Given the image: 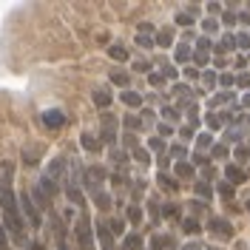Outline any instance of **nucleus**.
<instances>
[{"label":"nucleus","mask_w":250,"mask_h":250,"mask_svg":"<svg viewBox=\"0 0 250 250\" xmlns=\"http://www.w3.org/2000/svg\"><path fill=\"white\" fill-rule=\"evenodd\" d=\"M0 208H3V219H6V228L12 233L23 236V219H20V199L12 190V165H3L0 173Z\"/></svg>","instance_id":"1"},{"label":"nucleus","mask_w":250,"mask_h":250,"mask_svg":"<svg viewBox=\"0 0 250 250\" xmlns=\"http://www.w3.org/2000/svg\"><path fill=\"white\" fill-rule=\"evenodd\" d=\"M74 233H77V245H80V250H94L91 219H88V216H80V219H77V228H74Z\"/></svg>","instance_id":"2"},{"label":"nucleus","mask_w":250,"mask_h":250,"mask_svg":"<svg viewBox=\"0 0 250 250\" xmlns=\"http://www.w3.org/2000/svg\"><path fill=\"white\" fill-rule=\"evenodd\" d=\"M100 123H103V128H100V140L114 145V142H117V117H114V114H103Z\"/></svg>","instance_id":"3"},{"label":"nucleus","mask_w":250,"mask_h":250,"mask_svg":"<svg viewBox=\"0 0 250 250\" xmlns=\"http://www.w3.org/2000/svg\"><path fill=\"white\" fill-rule=\"evenodd\" d=\"M65 165H68V162H65V156H57V159H51V162H48V168H46V173H43V176H46V179H51V182L57 185L62 176H65Z\"/></svg>","instance_id":"4"},{"label":"nucleus","mask_w":250,"mask_h":250,"mask_svg":"<svg viewBox=\"0 0 250 250\" xmlns=\"http://www.w3.org/2000/svg\"><path fill=\"white\" fill-rule=\"evenodd\" d=\"M62 123H65V114H62L60 108H51L43 114V125L46 128H51V131H57V128H62Z\"/></svg>","instance_id":"5"},{"label":"nucleus","mask_w":250,"mask_h":250,"mask_svg":"<svg viewBox=\"0 0 250 250\" xmlns=\"http://www.w3.org/2000/svg\"><path fill=\"white\" fill-rule=\"evenodd\" d=\"M20 208H23V213L29 216L31 225H34V228H40V213H37V208L31 205V196H29V193H23V196H20Z\"/></svg>","instance_id":"6"},{"label":"nucleus","mask_w":250,"mask_h":250,"mask_svg":"<svg viewBox=\"0 0 250 250\" xmlns=\"http://www.w3.org/2000/svg\"><path fill=\"white\" fill-rule=\"evenodd\" d=\"M210 230H213L216 236H222V239H230V236H233V228H230V222H225V219H219V216L210 219Z\"/></svg>","instance_id":"7"},{"label":"nucleus","mask_w":250,"mask_h":250,"mask_svg":"<svg viewBox=\"0 0 250 250\" xmlns=\"http://www.w3.org/2000/svg\"><path fill=\"white\" fill-rule=\"evenodd\" d=\"M100 179H103V171H100V168H91V171L85 173V188L91 190L94 196L103 193V190H100Z\"/></svg>","instance_id":"8"},{"label":"nucleus","mask_w":250,"mask_h":250,"mask_svg":"<svg viewBox=\"0 0 250 250\" xmlns=\"http://www.w3.org/2000/svg\"><path fill=\"white\" fill-rule=\"evenodd\" d=\"M120 100H123L128 108H140V105H142V97L137 91H123V94H120Z\"/></svg>","instance_id":"9"},{"label":"nucleus","mask_w":250,"mask_h":250,"mask_svg":"<svg viewBox=\"0 0 250 250\" xmlns=\"http://www.w3.org/2000/svg\"><path fill=\"white\" fill-rule=\"evenodd\" d=\"M173 171H176V176H179V179H190V176H193V162H185V159H179Z\"/></svg>","instance_id":"10"},{"label":"nucleus","mask_w":250,"mask_h":250,"mask_svg":"<svg viewBox=\"0 0 250 250\" xmlns=\"http://www.w3.org/2000/svg\"><path fill=\"white\" fill-rule=\"evenodd\" d=\"M225 179L239 185V182H245V171H242V168H236V165H228V168H225Z\"/></svg>","instance_id":"11"},{"label":"nucleus","mask_w":250,"mask_h":250,"mask_svg":"<svg viewBox=\"0 0 250 250\" xmlns=\"http://www.w3.org/2000/svg\"><path fill=\"white\" fill-rule=\"evenodd\" d=\"M173 60H176V62H188V60H193V48L188 46V43L176 46V54H173Z\"/></svg>","instance_id":"12"},{"label":"nucleus","mask_w":250,"mask_h":250,"mask_svg":"<svg viewBox=\"0 0 250 250\" xmlns=\"http://www.w3.org/2000/svg\"><path fill=\"white\" fill-rule=\"evenodd\" d=\"M196 148H199V151H208V148L213 151V137H210L208 131H202V134H196Z\"/></svg>","instance_id":"13"},{"label":"nucleus","mask_w":250,"mask_h":250,"mask_svg":"<svg viewBox=\"0 0 250 250\" xmlns=\"http://www.w3.org/2000/svg\"><path fill=\"white\" fill-rule=\"evenodd\" d=\"M94 103H97L100 108H108L111 105V94L105 91V88H97V91H94Z\"/></svg>","instance_id":"14"},{"label":"nucleus","mask_w":250,"mask_h":250,"mask_svg":"<svg viewBox=\"0 0 250 250\" xmlns=\"http://www.w3.org/2000/svg\"><path fill=\"white\" fill-rule=\"evenodd\" d=\"M65 196H68L74 205H83V193H80L77 182H68V188H65Z\"/></svg>","instance_id":"15"},{"label":"nucleus","mask_w":250,"mask_h":250,"mask_svg":"<svg viewBox=\"0 0 250 250\" xmlns=\"http://www.w3.org/2000/svg\"><path fill=\"white\" fill-rule=\"evenodd\" d=\"M83 148H85V151H91V154H97V151H100V140H97V137H91V134H83Z\"/></svg>","instance_id":"16"},{"label":"nucleus","mask_w":250,"mask_h":250,"mask_svg":"<svg viewBox=\"0 0 250 250\" xmlns=\"http://www.w3.org/2000/svg\"><path fill=\"white\" fill-rule=\"evenodd\" d=\"M171 40H173V31L171 29H162L159 34H156V46H159V48H168V46H171Z\"/></svg>","instance_id":"17"},{"label":"nucleus","mask_w":250,"mask_h":250,"mask_svg":"<svg viewBox=\"0 0 250 250\" xmlns=\"http://www.w3.org/2000/svg\"><path fill=\"white\" fill-rule=\"evenodd\" d=\"M108 54H111L117 62H125V60H128V51H125V46H120V43H114V46L108 48Z\"/></svg>","instance_id":"18"},{"label":"nucleus","mask_w":250,"mask_h":250,"mask_svg":"<svg viewBox=\"0 0 250 250\" xmlns=\"http://www.w3.org/2000/svg\"><path fill=\"white\" fill-rule=\"evenodd\" d=\"M233 48H236V37H233V34H225V37H222V43L216 46V51L222 54V51H233Z\"/></svg>","instance_id":"19"},{"label":"nucleus","mask_w":250,"mask_h":250,"mask_svg":"<svg viewBox=\"0 0 250 250\" xmlns=\"http://www.w3.org/2000/svg\"><path fill=\"white\" fill-rule=\"evenodd\" d=\"M128 222H131L134 228H140V222H142V208L131 205V208H128Z\"/></svg>","instance_id":"20"},{"label":"nucleus","mask_w":250,"mask_h":250,"mask_svg":"<svg viewBox=\"0 0 250 250\" xmlns=\"http://www.w3.org/2000/svg\"><path fill=\"white\" fill-rule=\"evenodd\" d=\"M123 245H125V250H140V248H142V239H140L137 233H131V236H125Z\"/></svg>","instance_id":"21"},{"label":"nucleus","mask_w":250,"mask_h":250,"mask_svg":"<svg viewBox=\"0 0 250 250\" xmlns=\"http://www.w3.org/2000/svg\"><path fill=\"white\" fill-rule=\"evenodd\" d=\"M111 83L123 85L125 91H128V74H125V71H111Z\"/></svg>","instance_id":"22"},{"label":"nucleus","mask_w":250,"mask_h":250,"mask_svg":"<svg viewBox=\"0 0 250 250\" xmlns=\"http://www.w3.org/2000/svg\"><path fill=\"white\" fill-rule=\"evenodd\" d=\"M193 62H196V65H208V62H210V51H199V48H196V51H193Z\"/></svg>","instance_id":"23"},{"label":"nucleus","mask_w":250,"mask_h":250,"mask_svg":"<svg viewBox=\"0 0 250 250\" xmlns=\"http://www.w3.org/2000/svg\"><path fill=\"white\" fill-rule=\"evenodd\" d=\"M196 193H199V196H205V199H210V196H213V188L202 179V182H196Z\"/></svg>","instance_id":"24"},{"label":"nucleus","mask_w":250,"mask_h":250,"mask_svg":"<svg viewBox=\"0 0 250 250\" xmlns=\"http://www.w3.org/2000/svg\"><path fill=\"white\" fill-rule=\"evenodd\" d=\"M182 230H185V233H199V222H196V219H190V216H188L185 222H182Z\"/></svg>","instance_id":"25"},{"label":"nucleus","mask_w":250,"mask_h":250,"mask_svg":"<svg viewBox=\"0 0 250 250\" xmlns=\"http://www.w3.org/2000/svg\"><path fill=\"white\" fill-rule=\"evenodd\" d=\"M125 128L134 134V131H140V128H142V120H140V117H125Z\"/></svg>","instance_id":"26"},{"label":"nucleus","mask_w":250,"mask_h":250,"mask_svg":"<svg viewBox=\"0 0 250 250\" xmlns=\"http://www.w3.org/2000/svg\"><path fill=\"white\" fill-rule=\"evenodd\" d=\"M54 228H57V250H68V245H65V233H62V225L60 222H54Z\"/></svg>","instance_id":"27"},{"label":"nucleus","mask_w":250,"mask_h":250,"mask_svg":"<svg viewBox=\"0 0 250 250\" xmlns=\"http://www.w3.org/2000/svg\"><path fill=\"white\" fill-rule=\"evenodd\" d=\"M137 46H140V48H154L156 40H151L148 34H137Z\"/></svg>","instance_id":"28"},{"label":"nucleus","mask_w":250,"mask_h":250,"mask_svg":"<svg viewBox=\"0 0 250 250\" xmlns=\"http://www.w3.org/2000/svg\"><path fill=\"white\" fill-rule=\"evenodd\" d=\"M94 199H97V208H103V210H108V208H111V196H108V193H97Z\"/></svg>","instance_id":"29"},{"label":"nucleus","mask_w":250,"mask_h":250,"mask_svg":"<svg viewBox=\"0 0 250 250\" xmlns=\"http://www.w3.org/2000/svg\"><path fill=\"white\" fill-rule=\"evenodd\" d=\"M236 48L248 51V48H250V34H236Z\"/></svg>","instance_id":"30"},{"label":"nucleus","mask_w":250,"mask_h":250,"mask_svg":"<svg viewBox=\"0 0 250 250\" xmlns=\"http://www.w3.org/2000/svg\"><path fill=\"white\" fill-rule=\"evenodd\" d=\"M134 159H137L140 165H148V162H151V159H148V151H145V148H134Z\"/></svg>","instance_id":"31"},{"label":"nucleus","mask_w":250,"mask_h":250,"mask_svg":"<svg viewBox=\"0 0 250 250\" xmlns=\"http://www.w3.org/2000/svg\"><path fill=\"white\" fill-rule=\"evenodd\" d=\"M202 83H205V88H213L219 80H216V74H213V71H205V74H202Z\"/></svg>","instance_id":"32"},{"label":"nucleus","mask_w":250,"mask_h":250,"mask_svg":"<svg viewBox=\"0 0 250 250\" xmlns=\"http://www.w3.org/2000/svg\"><path fill=\"white\" fill-rule=\"evenodd\" d=\"M236 20H239V15H236V12H222V20H219V23H225V26H233Z\"/></svg>","instance_id":"33"},{"label":"nucleus","mask_w":250,"mask_h":250,"mask_svg":"<svg viewBox=\"0 0 250 250\" xmlns=\"http://www.w3.org/2000/svg\"><path fill=\"white\" fill-rule=\"evenodd\" d=\"M225 140H230V142H239V140H242V131H239V128H228V134H225Z\"/></svg>","instance_id":"34"},{"label":"nucleus","mask_w":250,"mask_h":250,"mask_svg":"<svg viewBox=\"0 0 250 250\" xmlns=\"http://www.w3.org/2000/svg\"><path fill=\"white\" fill-rule=\"evenodd\" d=\"M202 26H205V31H208V34H213V31L219 29V20H213V17H208V20H205Z\"/></svg>","instance_id":"35"},{"label":"nucleus","mask_w":250,"mask_h":250,"mask_svg":"<svg viewBox=\"0 0 250 250\" xmlns=\"http://www.w3.org/2000/svg\"><path fill=\"white\" fill-rule=\"evenodd\" d=\"M148 148H151V151H159V154H162V151H165V142H162V140H156V137H154V140H148Z\"/></svg>","instance_id":"36"},{"label":"nucleus","mask_w":250,"mask_h":250,"mask_svg":"<svg viewBox=\"0 0 250 250\" xmlns=\"http://www.w3.org/2000/svg\"><path fill=\"white\" fill-rule=\"evenodd\" d=\"M159 182H162V188H168V190H176V188H179V185H176V182L171 179V176H165V173L159 176Z\"/></svg>","instance_id":"37"},{"label":"nucleus","mask_w":250,"mask_h":250,"mask_svg":"<svg viewBox=\"0 0 250 250\" xmlns=\"http://www.w3.org/2000/svg\"><path fill=\"white\" fill-rule=\"evenodd\" d=\"M148 83H151L154 88H162V83H165V77H162V74H148Z\"/></svg>","instance_id":"38"},{"label":"nucleus","mask_w":250,"mask_h":250,"mask_svg":"<svg viewBox=\"0 0 250 250\" xmlns=\"http://www.w3.org/2000/svg\"><path fill=\"white\" fill-rule=\"evenodd\" d=\"M171 156H182V159H185L188 148H185V145H171Z\"/></svg>","instance_id":"39"},{"label":"nucleus","mask_w":250,"mask_h":250,"mask_svg":"<svg viewBox=\"0 0 250 250\" xmlns=\"http://www.w3.org/2000/svg\"><path fill=\"white\" fill-rule=\"evenodd\" d=\"M111 162H117V165H125V154H123V151H114V148H111Z\"/></svg>","instance_id":"40"},{"label":"nucleus","mask_w":250,"mask_h":250,"mask_svg":"<svg viewBox=\"0 0 250 250\" xmlns=\"http://www.w3.org/2000/svg\"><path fill=\"white\" fill-rule=\"evenodd\" d=\"M176 23H179V26H190L193 20H190V15H188V12H179V15H176Z\"/></svg>","instance_id":"41"},{"label":"nucleus","mask_w":250,"mask_h":250,"mask_svg":"<svg viewBox=\"0 0 250 250\" xmlns=\"http://www.w3.org/2000/svg\"><path fill=\"white\" fill-rule=\"evenodd\" d=\"M210 154L216 156V159H222V156H228V145H213V151Z\"/></svg>","instance_id":"42"},{"label":"nucleus","mask_w":250,"mask_h":250,"mask_svg":"<svg viewBox=\"0 0 250 250\" xmlns=\"http://www.w3.org/2000/svg\"><path fill=\"white\" fill-rule=\"evenodd\" d=\"M219 193H222L225 199H230V196H233V188L228 185V182H222V185H219Z\"/></svg>","instance_id":"43"},{"label":"nucleus","mask_w":250,"mask_h":250,"mask_svg":"<svg viewBox=\"0 0 250 250\" xmlns=\"http://www.w3.org/2000/svg\"><path fill=\"white\" fill-rule=\"evenodd\" d=\"M233 83H236L233 74H222V77H219V85H225V88H228V85H233Z\"/></svg>","instance_id":"44"},{"label":"nucleus","mask_w":250,"mask_h":250,"mask_svg":"<svg viewBox=\"0 0 250 250\" xmlns=\"http://www.w3.org/2000/svg\"><path fill=\"white\" fill-rule=\"evenodd\" d=\"M208 125H210V128H219V125H222V117H219V114H208Z\"/></svg>","instance_id":"45"},{"label":"nucleus","mask_w":250,"mask_h":250,"mask_svg":"<svg viewBox=\"0 0 250 250\" xmlns=\"http://www.w3.org/2000/svg\"><path fill=\"white\" fill-rule=\"evenodd\" d=\"M162 77L173 80V77H176V68H173V65H162Z\"/></svg>","instance_id":"46"},{"label":"nucleus","mask_w":250,"mask_h":250,"mask_svg":"<svg viewBox=\"0 0 250 250\" xmlns=\"http://www.w3.org/2000/svg\"><path fill=\"white\" fill-rule=\"evenodd\" d=\"M236 83H239L242 88H250V74H239V77H236Z\"/></svg>","instance_id":"47"},{"label":"nucleus","mask_w":250,"mask_h":250,"mask_svg":"<svg viewBox=\"0 0 250 250\" xmlns=\"http://www.w3.org/2000/svg\"><path fill=\"white\" fill-rule=\"evenodd\" d=\"M162 114H165V120H179V111L176 108H165Z\"/></svg>","instance_id":"48"},{"label":"nucleus","mask_w":250,"mask_h":250,"mask_svg":"<svg viewBox=\"0 0 250 250\" xmlns=\"http://www.w3.org/2000/svg\"><path fill=\"white\" fill-rule=\"evenodd\" d=\"M108 230H111V233H123V222H120V219H117V222H111Z\"/></svg>","instance_id":"49"},{"label":"nucleus","mask_w":250,"mask_h":250,"mask_svg":"<svg viewBox=\"0 0 250 250\" xmlns=\"http://www.w3.org/2000/svg\"><path fill=\"white\" fill-rule=\"evenodd\" d=\"M0 250H9V242H6V230H3V225H0Z\"/></svg>","instance_id":"50"},{"label":"nucleus","mask_w":250,"mask_h":250,"mask_svg":"<svg viewBox=\"0 0 250 250\" xmlns=\"http://www.w3.org/2000/svg\"><path fill=\"white\" fill-rule=\"evenodd\" d=\"M196 46H199V51H208V48H210V40H208V37H199Z\"/></svg>","instance_id":"51"},{"label":"nucleus","mask_w":250,"mask_h":250,"mask_svg":"<svg viewBox=\"0 0 250 250\" xmlns=\"http://www.w3.org/2000/svg\"><path fill=\"white\" fill-rule=\"evenodd\" d=\"M134 68H137V71H148L151 65H148V62H145V60H137V62H134Z\"/></svg>","instance_id":"52"},{"label":"nucleus","mask_w":250,"mask_h":250,"mask_svg":"<svg viewBox=\"0 0 250 250\" xmlns=\"http://www.w3.org/2000/svg\"><path fill=\"white\" fill-rule=\"evenodd\" d=\"M190 134H193V131H190V125H185V128L179 131V137H182V140H190Z\"/></svg>","instance_id":"53"},{"label":"nucleus","mask_w":250,"mask_h":250,"mask_svg":"<svg viewBox=\"0 0 250 250\" xmlns=\"http://www.w3.org/2000/svg\"><path fill=\"white\" fill-rule=\"evenodd\" d=\"M159 134H162V137H171V125L162 123V125H159Z\"/></svg>","instance_id":"54"},{"label":"nucleus","mask_w":250,"mask_h":250,"mask_svg":"<svg viewBox=\"0 0 250 250\" xmlns=\"http://www.w3.org/2000/svg\"><path fill=\"white\" fill-rule=\"evenodd\" d=\"M208 12H210V15H219V12H222V6H219V3H210V6H208Z\"/></svg>","instance_id":"55"},{"label":"nucleus","mask_w":250,"mask_h":250,"mask_svg":"<svg viewBox=\"0 0 250 250\" xmlns=\"http://www.w3.org/2000/svg\"><path fill=\"white\" fill-rule=\"evenodd\" d=\"M236 156H239V159H245V156H248V148H245V145H239V148H236Z\"/></svg>","instance_id":"56"},{"label":"nucleus","mask_w":250,"mask_h":250,"mask_svg":"<svg viewBox=\"0 0 250 250\" xmlns=\"http://www.w3.org/2000/svg\"><path fill=\"white\" fill-rule=\"evenodd\" d=\"M154 29V26H151V23H140V34H148V31Z\"/></svg>","instance_id":"57"},{"label":"nucleus","mask_w":250,"mask_h":250,"mask_svg":"<svg viewBox=\"0 0 250 250\" xmlns=\"http://www.w3.org/2000/svg\"><path fill=\"white\" fill-rule=\"evenodd\" d=\"M205 162H208V159H205L202 154H196V156H193V165H205Z\"/></svg>","instance_id":"58"},{"label":"nucleus","mask_w":250,"mask_h":250,"mask_svg":"<svg viewBox=\"0 0 250 250\" xmlns=\"http://www.w3.org/2000/svg\"><path fill=\"white\" fill-rule=\"evenodd\" d=\"M242 105H245V108H250V91L245 94V97H242Z\"/></svg>","instance_id":"59"},{"label":"nucleus","mask_w":250,"mask_h":250,"mask_svg":"<svg viewBox=\"0 0 250 250\" xmlns=\"http://www.w3.org/2000/svg\"><path fill=\"white\" fill-rule=\"evenodd\" d=\"M239 20H242V23H250V12H242V15H239Z\"/></svg>","instance_id":"60"},{"label":"nucleus","mask_w":250,"mask_h":250,"mask_svg":"<svg viewBox=\"0 0 250 250\" xmlns=\"http://www.w3.org/2000/svg\"><path fill=\"white\" fill-rule=\"evenodd\" d=\"M182 250H202V248H199L196 242H190V245H185V248H182Z\"/></svg>","instance_id":"61"},{"label":"nucleus","mask_w":250,"mask_h":250,"mask_svg":"<svg viewBox=\"0 0 250 250\" xmlns=\"http://www.w3.org/2000/svg\"><path fill=\"white\" fill-rule=\"evenodd\" d=\"M248 210H250V202H248Z\"/></svg>","instance_id":"62"}]
</instances>
